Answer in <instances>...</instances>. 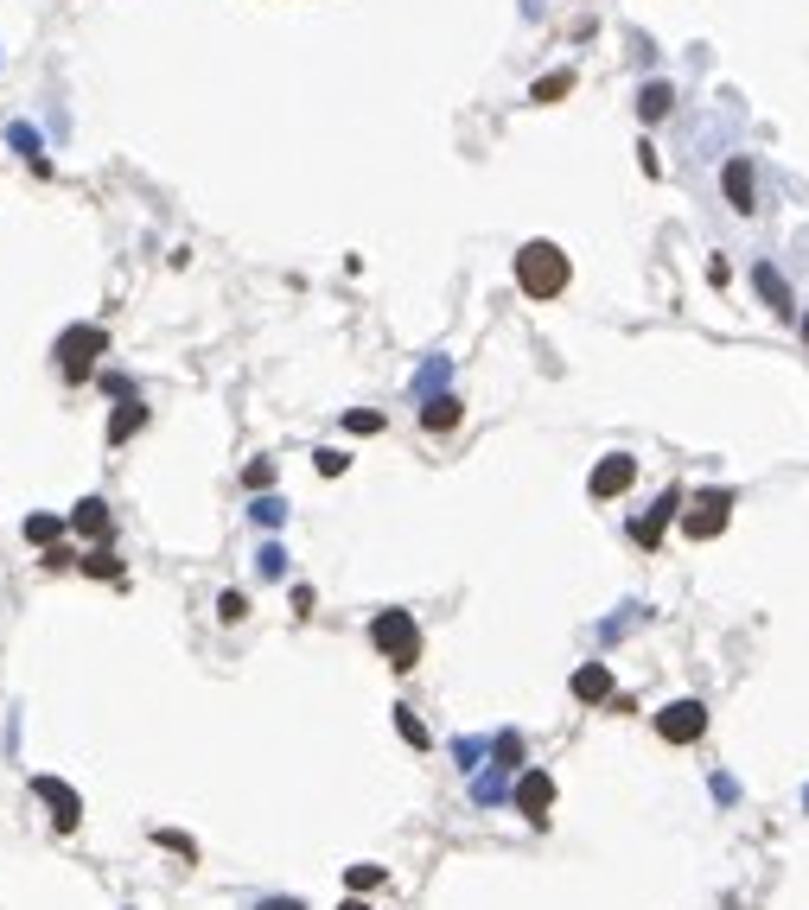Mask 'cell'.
Listing matches in <instances>:
<instances>
[{
  "mask_svg": "<svg viewBox=\"0 0 809 910\" xmlns=\"http://www.w3.org/2000/svg\"><path fill=\"white\" fill-rule=\"evenodd\" d=\"M567 255L555 249V242H523L516 249V287L529 293V300H555V293L567 287Z\"/></svg>",
  "mask_w": 809,
  "mask_h": 910,
  "instance_id": "6da1fadb",
  "label": "cell"
},
{
  "mask_svg": "<svg viewBox=\"0 0 809 910\" xmlns=\"http://www.w3.org/2000/svg\"><path fill=\"white\" fill-rule=\"evenodd\" d=\"M370 643L389 656V669H402V675L421 662V630H415V618H408V611H383V618L370 624Z\"/></svg>",
  "mask_w": 809,
  "mask_h": 910,
  "instance_id": "7a4b0ae2",
  "label": "cell"
},
{
  "mask_svg": "<svg viewBox=\"0 0 809 910\" xmlns=\"http://www.w3.org/2000/svg\"><path fill=\"white\" fill-rule=\"evenodd\" d=\"M727 516H733V497L727 490H701L695 503H688V516H682V529L695 535V541H714L720 529H727Z\"/></svg>",
  "mask_w": 809,
  "mask_h": 910,
  "instance_id": "3957f363",
  "label": "cell"
},
{
  "mask_svg": "<svg viewBox=\"0 0 809 910\" xmlns=\"http://www.w3.org/2000/svg\"><path fill=\"white\" fill-rule=\"evenodd\" d=\"M657 732L669 745H695L701 732H708V707H701V700H676V707L657 713Z\"/></svg>",
  "mask_w": 809,
  "mask_h": 910,
  "instance_id": "277c9868",
  "label": "cell"
},
{
  "mask_svg": "<svg viewBox=\"0 0 809 910\" xmlns=\"http://www.w3.org/2000/svg\"><path fill=\"white\" fill-rule=\"evenodd\" d=\"M102 344H109V338H102V331L96 325H77V331H64V344H58V363H64V376H90V363L102 357Z\"/></svg>",
  "mask_w": 809,
  "mask_h": 910,
  "instance_id": "5b68a950",
  "label": "cell"
},
{
  "mask_svg": "<svg viewBox=\"0 0 809 910\" xmlns=\"http://www.w3.org/2000/svg\"><path fill=\"white\" fill-rule=\"evenodd\" d=\"M32 796L51 809V821H58V834H71L77 821H83V796L71 790V783H58V777H32Z\"/></svg>",
  "mask_w": 809,
  "mask_h": 910,
  "instance_id": "8992f818",
  "label": "cell"
},
{
  "mask_svg": "<svg viewBox=\"0 0 809 910\" xmlns=\"http://www.w3.org/2000/svg\"><path fill=\"white\" fill-rule=\"evenodd\" d=\"M548 802H555V777H548V770H523V783H516V809L542 828V821H548Z\"/></svg>",
  "mask_w": 809,
  "mask_h": 910,
  "instance_id": "52a82bcc",
  "label": "cell"
},
{
  "mask_svg": "<svg viewBox=\"0 0 809 910\" xmlns=\"http://www.w3.org/2000/svg\"><path fill=\"white\" fill-rule=\"evenodd\" d=\"M631 478H638V459L612 452V459H599V465H593V497H625Z\"/></svg>",
  "mask_w": 809,
  "mask_h": 910,
  "instance_id": "ba28073f",
  "label": "cell"
},
{
  "mask_svg": "<svg viewBox=\"0 0 809 910\" xmlns=\"http://www.w3.org/2000/svg\"><path fill=\"white\" fill-rule=\"evenodd\" d=\"M676 510H682V497H676V490H663V497H657V510H650V516H644L631 535H638L644 548H657V541H663V529H669V516H676Z\"/></svg>",
  "mask_w": 809,
  "mask_h": 910,
  "instance_id": "9c48e42d",
  "label": "cell"
},
{
  "mask_svg": "<svg viewBox=\"0 0 809 910\" xmlns=\"http://www.w3.org/2000/svg\"><path fill=\"white\" fill-rule=\"evenodd\" d=\"M720 185H727V198H733V210H739V217H746V210H759V204H752V160H727Z\"/></svg>",
  "mask_w": 809,
  "mask_h": 910,
  "instance_id": "30bf717a",
  "label": "cell"
},
{
  "mask_svg": "<svg viewBox=\"0 0 809 910\" xmlns=\"http://www.w3.org/2000/svg\"><path fill=\"white\" fill-rule=\"evenodd\" d=\"M71 529H77V535H96V541H102V535H109V503L83 497L77 510H71Z\"/></svg>",
  "mask_w": 809,
  "mask_h": 910,
  "instance_id": "8fae6325",
  "label": "cell"
},
{
  "mask_svg": "<svg viewBox=\"0 0 809 910\" xmlns=\"http://www.w3.org/2000/svg\"><path fill=\"white\" fill-rule=\"evenodd\" d=\"M612 694V669L606 662H587V669L574 675V700H606Z\"/></svg>",
  "mask_w": 809,
  "mask_h": 910,
  "instance_id": "7c38bea8",
  "label": "cell"
},
{
  "mask_svg": "<svg viewBox=\"0 0 809 910\" xmlns=\"http://www.w3.org/2000/svg\"><path fill=\"white\" fill-rule=\"evenodd\" d=\"M421 427H427V433H453V427H459V401H453V395H434V401L421 408Z\"/></svg>",
  "mask_w": 809,
  "mask_h": 910,
  "instance_id": "4fadbf2b",
  "label": "cell"
},
{
  "mask_svg": "<svg viewBox=\"0 0 809 910\" xmlns=\"http://www.w3.org/2000/svg\"><path fill=\"white\" fill-rule=\"evenodd\" d=\"M141 427H147V408H141V401H122V408L109 414V440H115V446H122L128 433H141Z\"/></svg>",
  "mask_w": 809,
  "mask_h": 910,
  "instance_id": "5bb4252c",
  "label": "cell"
},
{
  "mask_svg": "<svg viewBox=\"0 0 809 910\" xmlns=\"http://www.w3.org/2000/svg\"><path fill=\"white\" fill-rule=\"evenodd\" d=\"M669 102H676V90H669V83H644L638 115H644V121H663V115H669Z\"/></svg>",
  "mask_w": 809,
  "mask_h": 910,
  "instance_id": "9a60e30c",
  "label": "cell"
},
{
  "mask_svg": "<svg viewBox=\"0 0 809 910\" xmlns=\"http://www.w3.org/2000/svg\"><path fill=\"white\" fill-rule=\"evenodd\" d=\"M759 293H765V300H771V312H778V319H790V312H797V306H790V287H784V274H771V268H759Z\"/></svg>",
  "mask_w": 809,
  "mask_h": 910,
  "instance_id": "2e32d148",
  "label": "cell"
},
{
  "mask_svg": "<svg viewBox=\"0 0 809 910\" xmlns=\"http://www.w3.org/2000/svg\"><path fill=\"white\" fill-rule=\"evenodd\" d=\"M58 535H64L58 516H26V541H39V548H58Z\"/></svg>",
  "mask_w": 809,
  "mask_h": 910,
  "instance_id": "e0dca14e",
  "label": "cell"
},
{
  "mask_svg": "<svg viewBox=\"0 0 809 910\" xmlns=\"http://www.w3.org/2000/svg\"><path fill=\"white\" fill-rule=\"evenodd\" d=\"M567 90H574V70H555V77H542V83H536L529 96H536V102H561Z\"/></svg>",
  "mask_w": 809,
  "mask_h": 910,
  "instance_id": "ac0fdd59",
  "label": "cell"
},
{
  "mask_svg": "<svg viewBox=\"0 0 809 910\" xmlns=\"http://www.w3.org/2000/svg\"><path fill=\"white\" fill-rule=\"evenodd\" d=\"M395 732H402V739L415 745V751L427 745V726H421V720H415V713H408V707H395Z\"/></svg>",
  "mask_w": 809,
  "mask_h": 910,
  "instance_id": "d6986e66",
  "label": "cell"
},
{
  "mask_svg": "<svg viewBox=\"0 0 809 910\" xmlns=\"http://www.w3.org/2000/svg\"><path fill=\"white\" fill-rule=\"evenodd\" d=\"M217 618H223V624H243V618H249V599H243V592H223V599H217Z\"/></svg>",
  "mask_w": 809,
  "mask_h": 910,
  "instance_id": "ffe728a7",
  "label": "cell"
},
{
  "mask_svg": "<svg viewBox=\"0 0 809 910\" xmlns=\"http://www.w3.org/2000/svg\"><path fill=\"white\" fill-rule=\"evenodd\" d=\"M344 879H351V891H376V885H383V866H351Z\"/></svg>",
  "mask_w": 809,
  "mask_h": 910,
  "instance_id": "44dd1931",
  "label": "cell"
},
{
  "mask_svg": "<svg viewBox=\"0 0 809 910\" xmlns=\"http://www.w3.org/2000/svg\"><path fill=\"white\" fill-rule=\"evenodd\" d=\"M83 567H90L96 580H122V560H115V554H90V560H83Z\"/></svg>",
  "mask_w": 809,
  "mask_h": 910,
  "instance_id": "7402d4cb",
  "label": "cell"
},
{
  "mask_svg": "<svg viewBox=\"0 0 809 910\" xmlns=\"http://www.w3.org/2000/svg\"><path fill=\"white\" fill-rule=\"evenodd\" d=\"M344 427H351V433H376V427H383V414H364V408H357L351 420H344Z\"/></svg>",
  "mask_w": 809,
  "mask_h": 910,
  "instance_id": "603a6c76",
  "label": "cell"
},
{
  "mask_svg": "<svg viewBox=\"0 0 809 910\" xmlns=\"http://www.w3.org/2000/svg\"><path fill=\"white\" fill-rule=\"evenodd\" d=\"M160 847H172V853H185V860H192V853H198V847H192V840H185V834H172V828H160Z\"/></svg>",
  "mask_w": 809,
  "mask_h": 910,
  "instance_id": "cb8c5ba5",
  "label": "cell"
},
{
  "mask_svg": "<svg viewBox=\"0 0 809 910\" xmlns=\"http://www.w3.org/2000/svg\"><path fill=\"white\" fill-rule=\"evenodd\" d=\"M344 465H351V459H344V452H332V446H325V452H319V471H325V478H338V471H344Z\"/></svg>",
  "mask_w": 809,
  "mask_h": 910,
  "instance_id": "d4e9b609",
  "label": "cell"
},
{
  "mask_svg": "<svg viewBox=\"0 0 809 910\" xmlns=\"http://www.w3.org/2000/svg\"><path fill=\"white\" fill-rule=\"evenodd\" d=\"M268 910H300V904H294V898H274V904H268Z\"/></svg>",
  "mask_w": 809,
  "mask_h": 910,
  "instance_id": "484cf974",
  "label": "cell"
},
{
  "mask_svg": "<svg viewBox=\"0 0 809 910\" xmlns=\"http://www.w3.org/2000/svg\"><path fill=\"white\" fill-rule=\"evenodd\" d=\"M338 910H370V904H364V898H351V904H338Z\"/></svg>",
  "mask_w": 809,
  "mask_h": 910,
  "instance_id": "4316f807",
  "label": "cell"
},
{
  "mask_svg": "<svg viewBox=\"0 0 809 910\" xmlns=\"http://www.w3.org/2000/svg\"><path fill=\"white\" fill-rule=\"evenodd\" d=\"M803 338H809V319H803Z\"/></svg>",
  "mask_w": 809,
  "mask_h": 910,
  "instance_id": "83f0119b",
  "label": "cell"
}]
</instances>
